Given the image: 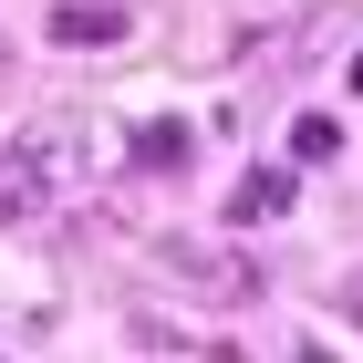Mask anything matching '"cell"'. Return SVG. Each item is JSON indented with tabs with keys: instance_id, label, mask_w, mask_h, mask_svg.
Returning <instances> with one entry per match:
<instances>
[{
	"instance_id": "7a4b0ae2",
	"label": "cell",
	"mask_w": 363,
	"mask_h": 363,
	"mask_svg": "<svg viewBox=\"0 0 363 363\" xmlns=\"http://www.w3.org/2000/svg\"><path fill=\"white\" fill-rule=\"evenodd\" d=\"M156 270L197 280L208 301H239V311H250L259 291H270V280H259V270H250V259H239V250H208V239H156Z\"/></svg>"
},
{
	"instance_id": "ba28073f",
	"label": "cell",
	"mask_w": 363,
	"mask_h": 363,
	"mask_svg": "<svg viewBox=\"0 0 363 363\" xmlns=\"http://www.w3.org/2000/svg\"><path fill=\"white\" fill-rule=\"evenodd\" d=\"M353 94H363V52H353Z\"/></svg>"
},
{
	"instance_id": "5b68a950",
	"label": "cell",
	"mask_w": 363,
	"mask_h": 363,
	"mask_svg": "<svg viewBox=\"0 0 363 363\" xmlns=\"http://www.w3.org/2000/svg\"><path fill=\"white\" fill-rule=\"evenodd\" d=\"M135 167H156V177H177V167H187V125H177V114L135 125Z\"/></svg>"
},
{
	"instance_id": "8992f818",
	"label": "cell",
	"mask_w": 363,
	"mask_h": 363,
	"mask_svg": "<svg viewBox=\"0 0 363 363\" xmlns=\"http://www.w3.org/2000/svg\"><path fill=\"white\" fill-rule=\"evenodd\" d=\"M342 156V125L333 114H291V167H333Z\"/></svg>"
},
{
	"instance_id": "52a82bcc",
	"label": "cell",
	"mask_w": 363,
	"mask_h": 363,
	"mask_svg": "<svg viewBox=\"0 0 363 363\" xmlns=\"http://www.w3.org/2000/svg\"><path fill=\"white\" fill-rule=\"evenodd\" d=\"M125 342H135V353H197V333H177V322H156V311H135Z\"/></svg>"
},
{
	"instance_id": "3957f363",
	"label": "cell",
	"mask_w": 363,
	"mask_h": 363,
	"mask_svg": "<svg viewBox=\"0 0 363 363\" xmlns=\"http://www.w3.org/2000/svg\"><path fill=\"white\" fill-rule=\"evenodd\" d=\"M52 42H62V52H114V42H125V0H62V11H52Z\"/></svg>"
},
{
	"instance_id": "277c9868",
	"label": "cell",
	"mask_w": 363,
	"mask_h": 363,
	"mask_svg": "<svg viewBox=\"0 0 363 363\" xmlns=\"http://www.w3.org/2000/svg\"><path fill=\"white\" fill-rule=\"evenodd\" d=\"M291 218V167H239V187H228V228H270Z\"/></svg>"
},
{
	"instance_id": "9c48e42d",
	"label": "cell",
	"mask_w": 363,
	"mask_h": 363,
	"mask_svg": "<svg viewBox=\"0 0 363 363\" xmlns=\"http://www.w3.org/2000/svg\"><path fill=\"white\" fill-rule=\"evenodd\" d=\"M0 62H11V42H0Z\"/></svg>"
},
{
	"instance_id": "6da1fadb",
	"label": "cell",
	"mask_w": 363,
	"mask_h": 363,
	"mask_svg": "<svg viewBox=\"0 0 363 363\" xmlns=\"http://www.w3.org/2000/svg\"><path fill=\"white\" fill-rule=\"evenodd\" d=\"M84 167V135L62 125H31V135L0 145V228H31L42 208H62V177Z\"/></svg>"
}]
</instances>
